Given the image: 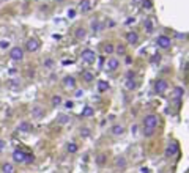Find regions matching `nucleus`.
Here are the masks:
<instances>
[{"mask_svg": "<svg viewBox=\"0 0 189 173\" xmlns=\"http://www.w3.org/2000/svg\"><path fill=\"white\" fill-rule=\"evenodd\" d=\"M158 124H159V118H158V115L150 114V115L145 116L143 118V135L145 137H153Z\"/></svg>", "mask_w": 189, "mask_h": 173, "instance_id": "nucleus-1", "label": "nucleus"}, {"mask_svg": "<svg viewBox=\"0 0 189 173\" xmlns=\"http://www.w3.org/2000/svg\"><path fill=\"white\" fill-rule=\"evenodd\" d=\"M156 44H158V47H161V49H170L172 47V39L169 38L167 35H159L156 38Z\"/></svg>", "mask_w": 189, "mask_h": 173, "instance_id": "nucleus-2", "label": "nucleus"}, {"mask_svg": "<svg viewBox=\"0 0 189 173\" xmlns=\"http://www.w3.org/2000/svg\"><path fill=\"white\" fill-rule=\"evenodd\" d=\"M183 96H184V88L183 86H173V90H172V101L173 102H177V104H180V101L183 99Z\"/></svg>", "mask_w": 189, "mask_h": 173, "instance_id": "nucleus-3", "label": "nucleus"}, {"mask_svg": "<svg viewBox=\"0 0 189 173\" xmlns=\"http://www.w3.org/2000/svg\"><path fill=\"white\" fill-rule=\"evenodd\" d=\"M169 82L165 80V79H159V80H156V84H154V91L158 93V95H164L165 91L169 90Z\"/></svg>", "mask_w": 189, "mask_h": 173, "instance_id": "nucleus-4", "label": "nucleus"}, {"mask_svg": "<svg viewBox=\"0 0 189 173\" xmlns=\"http://www.w3.org/2000/svg\"><path fill=\"white\" fill-rule=\"evenodd\" d=\"M10 57H11L13 61H21L24 60V49L22 47H13L11 51H10Z\"/></svg>", "mask_w": 189, "mask_h": 173, "instance_id": "nucleus-5", "label": "nucleus"}, {"mask_svg": "<svg viewBox=\"0 0 189 173\" xmlns=\"http://www.w3.org/2000/svg\"><path fill=\"white\" fill-rule=\"evenodd\" d=\"M80 58L85 63H94L96 54H94V51H92V49H85V51H82V54H80Z\"/></svg>", "mask_w": 189, "mask_h": 173, "instance_id": "nucleus-6", "label": "nucleus"}, {"mask_svg": "<svg viewBox=\"0 0 189 173\" xmlns=\"http://www.w3.org/2000/svg\"><path fill=\"white\" fill-rule=\"evenodd\" d=\"M38 47H39V43H38V39H36V38H29V39H27L25 49L29 52H36V51H38Z\"/></svg>", "mask_w": 189, "mask_h": 173, "instance_id": "nucleus-7", "label": "nucleus"}, {"mask_svg": "<svg viewBox=\"0 0 189 173\" xmlns=\"http://www.w3.org/2000/svg\"><path fill=\"white\" fill-rule=\"evenodd\" d=\"M120 68V60L118 58H109L106 61V69L107 71H117V69Z\"/></svg>", "mask_w": 189, "mask_h": 173, "instance_id": "nucleus-8", "label": "nucleus"}, {"mask_svg": "<svg viewBox=\"0 0 189 173\" xmlns=\"http://www.w3.org/2000/svg\"><path fill=\"white\" fill-rule=\"evenodd\" d=\"M92 8H93L92 0H80V2H79V11L88 13V11H92Z\"/></svg>", "mask_w": 189, "mask_h": 173, "instance_id": "nucleus-9", "label": "nucleus"}, {"mask_svg": "<svg viewBox=\"0 0 189 173\" xmlns=\"http://www.w3.org/2000/svg\"><path fill=\"white\" fill-rule=\"evenodd\" d=\"M13 161L18 162V164H24V162H25V151L16 149V151L13 153Z\"/></svg>", "mask_w": 189, "mask_h": 173, "instance_id": "nucleus-10", "label": "nucleus"}, {"mask_svg": "<svg viewBox=\"0 0 189 173\" xmlns=\"http://www.w3.org/2000/svg\"><path fill=\"white\" fill-rule=\"evenodd\" d=\"M178 153V143H169L165 148V157H173Z\"/></svg>", "mask_w": 189, "mask_h": 173, "instance_id": "nucleus-11", "label": "nucleus"}, {"mask_svg": "<svg viewBox=\"0 0 189 173\" xmlns=\"http://www.w3.org/2000/svg\"><path fill=\"white\" fill-rule=\"evenodd\" d=\"M124 126L123 124H114L112 129H110V132H112V135H115V137H121V135L124 134Z\"/></svg>", "mask_w": 189, "mask_h": 173, "instance_id": "nucleus-12", "label": "nucleus"}, {"mask_svg": "<svg viewBox=\"0 0 189 173\" xmlns=\"http://www.w3.org/2000/svg\"><path fill=\"white\" fill-rule=\"evenodd\" d=\"M126 41L129 43V44H137V43H139V35H137L136 32H128L126 33Z\"/></svg>", "mask_w": 189, "mask_h": 173, "instance_id": "nucleus-13", "label": "nucleus"}, {"mask_svg": "<svg viewBox=\"0 0 189 173\" xmlns=\"http://www.w3.org/2000/svg\"><path fill=\"white\" fill-rule=\"evenodd\" d=\"M63 85L66 88H76V79L73 76H66V77H63Z\"/></svg>", "mask_w": 189, "mask_h": 173, "instance_id": "nucleus-14", "label": "nucleus"}, {"mask_svg": "<svg viewBox=\"0 0 189 173\" xmlns=\"http://www.w3.org/2000/svg\"><path fill=\"white\" fill-rule=\"evenodd\" d=\"M126 165H128V162H126V159H124L123 156H118V157L115 159V168H118V170H124Z\"/></svg>", "mask_w": 189, "mask_h": 173, "instance_id": "nucleus-15", "label": "nucleus"}, {"mask_svg": "<svg viewBox=\"0 0 189 173\" xmlns=\"http://www.w3.org/2000/svg\"><path fill=\"white\" fill-rule=\"evenodd\" d=\"M32 115H33V118H41V116H44V109L41 105H35L32 109Z\"/></svg>", "mask_w": 189, "mask_h": 173, "instance_id": "nucleus-16", "label": "nucleus"}, {"mask_svg": "<svg viewBox=\"0 0 189 173\" xmlns=\"http://www.w3.org/2000/svg\"><path fill=\"white\" fill-rule=\"evenodd\" d=\"M32 129H33L32 123H29V121H22V123H19V131H21V132H30Z\"/></svg>", "mask_w": 189, "mask_h": 173, "instance_id": "nucleus-17", "label": "nucleus"}, {"mask_svg": "<svg viewBox=\"0 0 189 173\" xmlns=\"http://www.w3.org/2000/svg\"><path fill=\"white\" fill-rule=\"evenodd\" d=\"M74 35H76V38H77V39H85V36H87V30L84 28V27H77V28H76V32H74Z\"/></svg>", "mask_w": 189, "mask_h": 173, "instance_id": "nucleus-18", "label": "nucleus"}, {"mask_svg": "<svg viewBox=\"0 0 189 173\" xmlns=\"http://www.w3.org/2000/svg\"><path fill=\"white\" fill-rule=\"evenodd\" d=\"M93 115H94V109L90 107V105H85L84 110H82V116L84 118H90V116H93Z\"/></svg>", "mask_w": 189, "mask_h": 173, "instance_id": "nucleus-19", "label": "nucleus"}, {"mask_svg": "<svg viewBox=\"0 0 189 173\" xmlns=\"http://www.w3.org/2000/svg\"><path fill=\"white\" fill-rule=\"evenodd\" d=\"M82 77H84V80H85V82H92L93 79H94V72H92V71H82Z\"/></svg>", "mask_w": 189, "mask_h": 173, "instance_id": "nucleus-20", "label": "nucleus"}, {"mask_svg": "<svg viewBox=\"0 0 189 173\" xmlns=\"http://www.w3.org/2000/svg\"><path fill=\"white\" fill-rule=\"evenodd\" d=\"M98 90H99L101 93L107 91V90H109V82H106V80H99V82H98Z\"/></svg>", "mask_w": 189, "mask_h": 173, "instance_id": "nucleus-21", "label": "nucleus"}, {"mask_svg": "<svg viewBox=\"0 0 189 173\" xmlns=\"http://www.w3.org/2000/svg\"><path fill=\"white\" fill-rule=\"evenodd\" d=\"M57 123H58V124H66V123H69V116L63 115V114L57 115Z\"/></svg>", "mask_w": 189, "mask_h": 173, "instance_id": "nucleus-22", "label": "nucleus"}, {"mask_svg": "<svg viewBox=\"0 0 189 173\" xmlns=\"http://www.w3.org/2000/svg\"><path fill=\"white\" fill-rule=\"evenodd\" d=\"M2 172H3V173H14V167H13V164L6 162V164H3Z\"/></svg>", "mask_w": 189, "mask_h": 173, "instance_id": "nucleus-23", "label": "nucleus"}, {"mask_svg": "<svg viewBox=\"0 0 189 173\" xmlns=\"http://www.w3.org/2000/svg\"><path fill=\"white\" fill-rule=\"evenodd\" d=\"M8 85H10V88H13V90H18L19 86H21V80H19V79H14V80H10V82H8Z\"/></svg>", "mask_w": 189, "mask_h": 173, "instance_id": "nucleus-24", "label": "nucleus"}, {"mask_svg": "<svg viewBox=\"0 0 189 173\" xmlns=\"http://www.w3.org/2000/svg\"><path fill=\"white\" fill-rule=\"evenodd\" d=\"M66 149H68V153H71V154H74V153H77V149H79V146H77L76 143H68V146H66Z\"/></svg>", "mask_w": 189, "mask_h": 173, "instance_id": "nucleus-25", "label": "nucleus"}, {"mask_svg": "<svg viewBox=\"0 0 189 173\" xmlns=\"http://www.w3.org/2000/svg\"><path fill=\"white\" fill-rule=\"evenodd\" d=\"M106 159H107V156L103 153V154H99V156L96 157V164H98V165H104V164H106Z\"/></svg>", "mask_w": 189, "mask_h": 173, "instance_id": "nucleus-26", "label": "nucleus"}, {"mask_svg": "<svg viewBox=\"0 0 189 173\" xmlns=\"http://www.w3.org/2000/svg\"><path fill=\"white\" fill-rule=\"evenodd\" d=\"M126 88L128 90H134L136 88V82H134V79H126Z\"/></svg>", "mask_w": 189, "mask_h": 173, "instance_id": "nucleus-27", "label": "nucleus"}, {"mask_svg": "<svg viewBox=\"0 0 189 173\" xmlns=\"http://www.w3.org/2000/svg\"><path fill=\"white\" fill-rule=\"evenodd\" d=\"M33 161H35V156H33L32 153H25V162H24V164H32Z\"/></svg>", "mask_w": 189, "mask_h": 173, "instance_id": "nucleus-28", "label": "nucleus"}, {"mask_svg": "<svg viewBox=\"0 0 189 173\" xmlns=\"http://www.w3.org/2000/svg\"><path fill=\"white\" fill-rule=\"evenodd\" d=\"M114 51H115V49H114V46L110 44V43H109V44H106V46H104V52H106V54H112Z\"/></svg>", "mask_w": 189, "mask_h": 173, "instance_id": "nucleus-29", "label": "nucleus"}, {"mask_svg": "<svg viewBox=\"0 0 189 173\" xmlns=\"http://www.w3.org/2000/svg\"><path fill=\"white\" fill-rule=\"evenodd\" d=\"M62 104V98L60 96H52V105H60Z\"/></svg>", "mask_w": 189, "mask_h": 173, "instance_id": "nucleus-30", "label": "nucleus"}, {"mask_svg": "<svg viewBox=\"0 0 189 173\" xmlns=\"http://www.w3.org/2000/svg\"><path fill=\"white\" fill-rule=\"evenodd\" d=\"M90 134H92V131H90V129H87V128H82V129H80V135H82V137H88Z\"/></svg>", "mask_w": 189, "mask_h": 173, "instance_id": "nucleus-31", "label": "nucleus"}, {"mask_svg": "<svg viewBox=\"0 0 189 173\" xmlns=\"http://www.w3.org/2000/svg\"><path fill=\"white\" fill-rule=\"evenodd\" d=\"M99 28H101L99 22H98V21H94V19H93V21H92V30H93V32H96V30H99Z\"/></svg>", "mask_w": 189, "mask_h": 173, "instance_id": "nucleus-32", "label": "nucleus"}, {"mask_svg": "<svg viewBox=\"0 0 189 173\" xmlns=\"http://www.w3.org/2000/svg\"><path fill=\"white\" fill-rule=\"evenodd\" d=\"M115 51L118 52V54H120V55H124V52H126V49H124V46H117V49H115Z\"/></svg>", "mask_w": 189, "mask_h": 173, "instance_id": "nucleus-33", "label": "nucleus"}, {"mask_svg": "<svg viewBox=\"0 0 189 173\" xmlns=\"http://www.w3.org/2000/svg\"><path fill=\"white\" fill-rule=\"evenodd\" d=\"M145 27H147V32H151V30H153V25H151V21H147V22H145Z\"/></svg>", "mask_w": 189, "mask_h": 173, "instance_id": "nucleus-34", "label": "nucleus"}, {"mask_svg": "<svg viewBox=\"0 0 189 173\" xmlns=\"http://www.w3.org/2000/svg\"><path fill=\"white\" fill-rule=\"evenodd\" d=\"M0 47H2V49L10 47V43H8V41H0Z\"/></svg>", "mask_w": 189, "mask_h": 173, "instance_id": "nucleus-35", "label": "nucleus"}, {"mask_svg": "<svg viewBox=\"0 0 189 173\" xmlns=\"http://www.w3.org/2000/svg\"><path fill=\"white\" fill-rule=\"evenodd\" d=\"M65 105H66V109H73V105H74V104H73L71 101H66V102H65Z\"/></svg>", "mask_w": 189, "mask_h": 173, "instance_id": "nucleus-36", "label": "nucleus"}, {"mask_svg": "<svg viewBox=\"0 0 189 173\" xmlns=\"http://www.w3.org/2000/svg\"><path fill=\"white\" fill-rule=\"evenodd\" d=\"M3 149H5V142H3V140H0V153H2Z\"/></svg>", "mask_w": 189, "mask_h": 173, "instance_id": "nucleus-37", "label": "nucleus"}, {"mask_svg": "<svg viewBox=\"0 0 189 173\" xmlns=\"http://www.w3.org/2000/svg\"><path fill=\"white\" fill-rule=\"evenodd\" d=\"M74 14H76V13H74L73 9H69V11H68V16H69V18H74Z\"/></svg>", "mask_w": 189, "mask_h": 173, "instance_id": "nucleus-38", "label": "nucleus"}, {"mask_svg": "<svg viewBox=\"0 0 189 173\" xmlns=\"http://www.w3.org/2000/svg\"><path fill=\"white\" fill-rule=\"evenodd\" d=\"M55 2H58V3H62V2H65V0H55Z\"/></svg>", "mask_w": 189, "mask_h": 173, "instance_id": "nucleus-39", "label": "nucleus"}]
</instances>
